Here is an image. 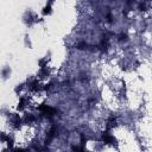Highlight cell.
<instances>
[{
	"mask_svg": "<svg viewBox=\"0 0 152 152\" xmlns=\"http://www.w3.org/2000/svg\"><path fill=\"white\" fill-rule=\"evenodd\" d=\"M10 76H11V69H10V67H5V68L3 69V78L6 80V78H9Z\"/></svg>",
	"mask_w": 152,
	"mask_h": 152,
	"instance_id": "1",
	"label": "cell"
}]
</instances>
